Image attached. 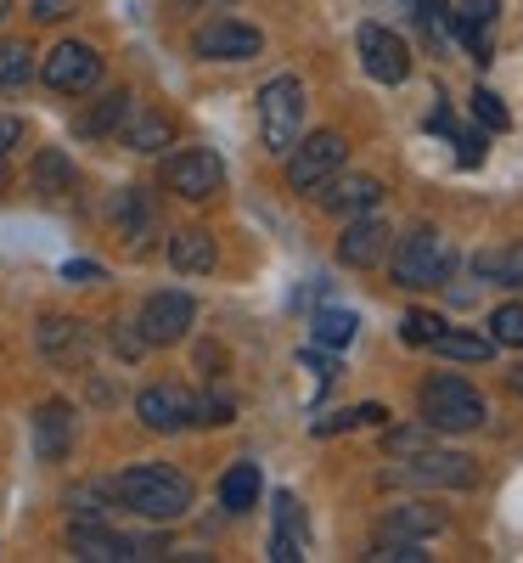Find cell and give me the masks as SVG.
Here are the masks:
<instances>
[{"label": "cell", "mask_w": 523, "mask_h": 563, "mask_svg": "<svg viewBox=\"0 0 523 563\" xmlns=\"http://www.w3.org/2000/svg\"><path fill=\"white\" fill-rule=\"evenodd\" d=\"M108 490H113L130 512L153 519V525H175V519H186V512H192V479L175 474V467H164V462L124 467Z\"/></svg>", "instance_id": "cell-1"}, {"label": "cell", "mask_w": 523, "mask_h": 563, "mask_svg": "<svg viewBox=\"0 0 523 563\" xmlns=\"http://www.w3.org/2000/svg\"><path fill=\"white\" fill-rule=\"evenodd\" d=\"M416 406H422V422L427 429H439V434H467V429H479V422L490 417V406H485V395L472 389L467 378H427L422 389H416Z\"/></svg>", "instance_id": "cell-2"}, {"label": "cell", "mask_w": 523, "mask_h": 563, "mask_svg": "<svg viewBox=\"0 0 523 563\" xmlns=\"http://www.w3.org/2000/svg\"><path fill=\"white\" fill-rule=\"evenodd\" d=\"M450 265H456V249L434 225H416L394 249V282L400 288H439V282H450Z\"/></svg>", "instance_id": "cell-3"}, {"label": "cell", "mask_w": 523, "mask_h": 563, "mask_svg": "<svg viewBox=\"0 0 523 563\" xmlns=\"http://www.w3.org/2000/svg\"><path fill=\"white\" fill-rule=\"evenodd\" d=\"M259 135H265L270 153H288L304 135V85L293 74L265 79V90H259Z\"/></svg>", "instance_id": "cell-4"}, {"label": "cell", "mask_w": 523, "mask_h": 563, "mask_svg": "<svg viewBox=\"0 0 523 563\" xmlns=\"http://www.w3.org/2000/svg\"><path fill=\"white\" fill-rule=\"evenodd\" d=\"M383 479H394V485H427V490H472V485H479V462L461 456V451H439L434 445V451H422V456L389 467Z\"/></svg>", "instance_id": "cell-5"}, {"label": "cell", "mask_w": 523, "mask_h": 563, "mask_svg": "<svg viewBox=\"0 0 523 563\" xmlns=\"http://www.w3.org/2000/svg\"><path fill=\"white\" fill-rule=\"evenodd\" d=\"M349 147H344V135L338 130H315V135H299L293 147H288V186L293 192H315L321 180H332L344 169Z\"/></svg>", "instance_id": "cell-6"}, {"label": "cell", "mask_w": 523, "mask_h": 563, "mask_svg": "<svg viewBox=\"0 0 523 563\" xmlns=\"http://www.w3.org/2000/svg\"><path fill=\"white\" fill-rule=\"evenodd\" d=\"M164 186L175 198H186V203H203V198H214L225 186V164L209 147H180L175 158H164Z\"/></svg>", "instance_id": "cell-7"}, {"label": "cell", "mask_w": 523, "mask_h": 563, "mask_svg": "<svg viewBox=\"0 0 523 563\" xmlns=\"http://www.w3.org/2000/svg\"><path fill=\"white\" fill-rule=\"evenodd\" d=\"M192 321H198V305H192V294L164 288V294H153L147 305H141L135 333L147 339V344H180L186 333H192Z\"/></svg>", "instance_id": "cell-8"}, {"label": "cell", "mask_w": 523, "mask_h": 563, "mask_svg": "<svg viewBox=\"0 0 523 563\" xmlns=\"http://www.w3.org/2000/svg\"><path fill=\"white\" fill-rule=\"evenodd\" d=\"M259 29L254 23H236V18H209L198 34H192V52L209 57V63H248L259 57Z\"/></svg>", "instance_id": "cell-9"}, {"label": "cell", "mask_w": 523, "mask_h": 563, "mask_svg": "<svg viewBox=\"0 0 523 563\" xmlns=\"http://www.w3.org/2000/svg\"><path fill=\"white\" fill-rule=\"evenodd\" d=\"M102 79V57L90 52L85 40H63L52 57H45V85L63 90V97H79V90H90Z\"/></svg>", "instance_id": "cell-10"}, {"label": "cell", "mask_w": 523, "mask_h": 563, "mask_svg": "<svg viewBox=\"0 0 523 563\" xmlns=\"http://www.w3.org/2000/svg\"><path fill=\"white\" fill-rule=\"evenodd\" d=\"M360 57H366V74L383 79V85H405V74H411L405 40L394 29H383V23H366L360 29Z\"/></svg>", "instance_id": "cell-11"}, {"label": "cell", "mask_w": 523, "mask_h": 563, "mask_svg": "<svg viewBox=\"0 0 523 563\" xmlns=\"http://www.w3.org/2000/svg\"><path fill=\"white\" fill-rule=\"evenodd\" d=\"M68 547H74V558H85V563H124V558H147V547L130 541V536H119V530H108L102 519H79V525L68 530Z\"/></svg>", "instance_id": "cell-12"}, {"label": "cell", "mask_w": 523, "mask_h": 563, "mask_svg": "<svg viewBox=\"0 0 523 563\" xmlns=\"http://www.w3.org/2000/svg\"><path fill=\"white\" fill-rule=\"evenodd\" d=\"M135 417L147 422L153 434H180L186 422H192V395L180 384H153V389L135 395Z\"/></svg>", "instance_id": "cell-13"}, {"label": "cell", "mask_w": 523, "mask_h": 563, "mask_svg": "<svg viewBox=\"0 0 523 563\" xmlns=\"http://www.w3.org/2000/svg\"><path fill=\"white\" fill-rule=\"evenodd\" d=\"M321 192V209L326 214H371L377 203H383V180H371V175H332L315 186Z\"/></svg>", "instance_id": "cell-14"}, {"label": "cell", "mask_w": 523, "mask_h": 563, "mask_svg": "<svg viewBox=\"0 0 523 563\" xmlns=\"http://www.w3.org/2000/svg\"><path fill=\"white\" fill-rule=\"evenodd\" d=\"M40 355L57 361V366H85L90 355V327L74 316H45L40 321Z\"/></svg>", "instance_id": "cell-15"}, {"label": "cell", "mask_w": 523, "mask_h": 563, "mask_svg": "<svg viewBox=\"0 0 523 563\" xmlns=\"http://www.w3.org/2000/svg\"><path fill=\"white\" fill-rule=\"evenodd\" d=\"M383 254H389V225L377 220V214H360V220H349V225H344V238H338V260H344L349 271H371Z\"/></svg>", "instance_id": "cell-16"}, {"label": "cell", "mask_w": 523, "mask_h": 563, "mask_svg": "<svg viewBox=\"0 0 523 563\" xmlns=\"http://www.w3.org/2000/svg\"><path fill=\"white\" fill-rule=\"evenodd\" d=\"M496 12H501V0H456V12H450V29L461 34V45L479 63H490V29H496Z\"/></svg>", "instance_id": "cell-17"}, {"label": "cell", "mask_w": 523, "mask_h": 563, "mask_svg": "<svg viewBox=\"0 0 523 563\" xmlns=\"http://www.w3.org/2000/svg\"><path fill=\"white\" fill-rule=\"evenodd\" d=\"M34 451H40V462H63L74 451V406L52 400L34 411Z\"/></svg>", "instance_id": "cell-18"}, {"label": "cell", "mask_w": 523, "mask_h": 563, "mask_svg": "<svg viewBox=\"0 0 523 563\" xmlns=\"http://www.w3.org/2000/svg\"><path fill=\"white\" fill-rule=\"evenodd\" d=\"M214 260L220 254H214V238H209L203 225H186V231H175V238H169V265L180 276H209Z\"/></svg>", "instance_id": "cell-19"}, {"label": "cell", "mask_w": 523, "mask_h": 563, "mask_svg": "<svg viewBox=\"0 0 523 563\" xmlns=\"http://www.w3.org/2000/svg\"><path fill=\"white\" fill-rule=\"evenodd\" d=\"M270 558H276V563L304 558V507H299L288 490L276 496V536H270Z\"/></svg>", "instance_id": "cell-20"}, {"label": "cell", "mask_w": 523, "mask_h": 563, "mask_svg": "<svg viewBox=\"0 0 523 563\" xmlns=\"http://www.w3.org/2000/svg\"><path fill=\"white\" fill-rule=\"evenodd\" d=\"M445 530V512L439 507H422V501H400L383 512V536H405V541H422V536H439Z\"/></svg>", "instance_id": "cell-21"}, {"label": "cell", "mask_w": 523, "mask_h": 563, "mask_svg": "<svg viewBox=\"0 0 523 563\" xmlns=\"http://www.w3.org/2000/svg\"><path fill=\"white\" fill-rule=\"evenodd\" d=\"M434 355L485 366V361L496 355V339H490V333H461V327H439V333H434Z\"/></svg>", "instance_id": "cell-22"}, {"label": "cell", "mask_w": 523, "mask_h": 563, "mask_svg": "<svg viewBox=\"0 0 523 563\" xmlns=\"http://www.w3.org/2000/svg\"><path fill=\"white\" fill-rule=\"evenodd\" d=\"M113 220H119V231L130 243H141L153 231V198L141 192V186H124V192L113 198Z\"/></svg>", "instance_id": "cell-23"}, {"label": "cell", "mask_w": 523, "mask_h": 563, "mask_svg": "<svg viewBox=\"0 0 523 563\" xmlns=\"http://www.w3.org/2000/svg\"><path fill=\"white\" fill-rule=\"evenodd\" d=\"M259 501V467L254 462H231L225 479H220V507L225 512H248Z\"/></svg>", "instance_id": "cell-24"}, {"label": "cell", "mask_w": 523, "mask_h": 563, "mask_svg": "<svg viewBox=\"0 0 523 563\" xmlns=\"http://www.w3.org/2000/svg\"><path fill=\"white\" fill-rule=\"evenodd\" d=\"M135 113V102H130V90H108V97L90 108L85 119H79V135H113L124 119Z\"/></svg>", "instance_id": "cell-25"}, {"label": "cell", "mask_w": 523, "mask_h": 563, "mask_svg": "<svg viewBox=\"0 0 523 563\" xmlns=\"http://www.w3.org/2000/svg\"><path fill=\"white\" fill-rule=\"evenodd\" d=\"M439 445V429H427V422H405V429H383V456L394 462H411L422 451H434Z\"/></svg>", "instance_id": "cell-26"}, {"label": "cell", "mask_w": 523, "mask_h": 563, "mask_svg": "<svg viewBox=\"0 0 523 563\" xmlns=\"http://www.w3.org/2000/svg\"><path fill=\"white\" fill-rule=\"evenodd\" d=\"M355 310H315V321H310V339L321 344V350H349L355 344Z\"/></svg>", "instance_id": "cell-27"}, {"label": "cell", "mask_w": 523, "mask_h": 563, "mask_svg": "<svg viewBox=\"0 0 523 563\" xmlns=\"http://www.w3.org/2000/svg\"><path fill=\"white\" fill-rule=\"evenodd\" d=\"M485 282H501V288H523V243L518 249H501V254H479L472 260Z\"/></svg>", "instance_id": "cell-28"}, {"label": "cell", "mask_w": 523, "mask_h": 563, "mask_svg": "<svg viewBox=\"0 0 523 563\" xmlns=\"http://www.w3.org/2000/svg\"><path fill=\"white\" fill-rule=\"evenodd\" d=\"M124 141H130L135 153H158V147H169V141H175V124H169L164 113H141V119L124 130Z\"/></svg>", "instance_id": "cell-29"}, {"label": "cell", "mask_w": 523, "mask_h": 563, "mask_svg": "<svg viewBox=\"0 0 523 563\" xmlns=\"http://www.w3.org/2000/svg\"><path fill=\"white\" fill-rule=\"evenodd\" d=\"M34 74V52L23 40H0V90H12V85H29Z\"/></svg>", "instance_id": "cell-30"}, {"label": "cell", "mask_w": 523, "mask_h": 563, "mask_svg": "<svg viewBox=\"0 0 523 563\" xmlns=\"http://www.w3.org/2000/svg\"><path fill=\"white\" fill-rule=\"evenodd\" d=\"M34 186H40V192H68V186H74V164L57 147H45L34 158Z\"/></svg>", "instance_id": "cell-31"}, {"label": "cell", "mask_w": 523, "mask_h": 563, "mask_svg": "<svg viewBox=\"0 0 523 563\" xmlns=\"http://www.w3.org/2000/svg\"><path fill=\"white\" fill-rule=\"evenodd\" d=\"M366 558H371V563H422L427 552H422L416 541H405V536H383V541H377Z\"/></svg>", "instance_id": "cell-32"}, {"label": "cell", "mask_w": 523, "mask_h": 563, "mask_svg": "<svg viewBox=\"0 0 523 563\" xmlns=\"http://www.w3.org/2000/svg\"><path fill=\"white\" fill-rule=\"evenodd\" d=\"M490 339H496V344H512V350L523 344V305H501V310L490 316Z\"/></svg>", "instance_id": "cell-33"}, {"label": "cell", "mask_w": 523, "mask_h": 563, "mask_svg": "<svg viewBox=\"0 0 523 563\" xmlns=\"http://www.w3.org/2000/svg\"><path fill=\"white\" fill-rule=\"evenodd\" d=\"M231 417H236L231 395H203V400H192V422H203V429H225Z\"/></svg>", "instance_id": "cell-34"}, {"label": "cell", "mask_w": 523, "mask_h": 563, "mask_svg": "<svg viewBox=\"0 0 523 563\" xmlns=\"http://www.w3.org/2000/svg\"><path fill=\"white\" fill-rule=\"evenodd\" d=\"M472 119H485L490 130H512V113L501 108V97H496V90H472Z\"/></svg>", "instance_id": "cell-35"}, {"label": "cell", "mask_w": 523, "mask_h": 563, "mask_svg": "<svg viewBox=\"0 0 523 563\" xmlns=\"http://www.w3.org/2000/svg\"><path fill=\"white\" fill-rule=\"evenodd\" d=\"M439 316H427V310H411L405 316V344H434V333H439Z\"/></svg>", "instance_id": "cell-36"}, {"label": "cell", "mask_w": 523, "mask_h": 563, "mask_svg": "<svg viewBox=\"0 0 523 563\" xmlns=\"http://www.w3.org/2000/svg\"><path fill=\"white\" fill-rule=\"evenodd\" d=\"M456 147H461V153H456L461 169H479V164H485V135H456Z\"/></svg>", "instance_id": "cell-37"}, {"label": "cell", "mask_w": 523, "mask_h": 563, "mask_svg": "<svg viewBox=\"0 0 523 563\" xmlns=\"http://www.w3.org/2000/svg\"><path fill=\"white\" fill-rule=\"evenodd\" d=\"M74 7H79V0H34V18L40 23H63Z\"/></svg>", "instance_id": "cell-38"}, {"label": "cell", "mask_w": 523, "mask_h": 563, "mask_svg": "<svg viewBox=\"0 0 523 563\" xmlns=\"http://www.w3.org/2000/svg\"><path fill=\"white\" fill-rule=\"evenodd\" d=\"M338 429H360V411H332L315 422V434H338Z\"/></svg>", "instance_id": "cell-39"}, {"label": "cell", "mask_w": 523, "mask_h": 563, "mask_svg": "<svg viewBox=\"0 0 523 563\" xmlns=\"http://www.w3.org/2000/svg\"><path fill=\"white\" fill-rule=\"evenodd\" d=\"M63 276H68V282H102V265H90V260H68V265H63Z\"/></svg>", "instance_id": "cell-40"}, {"label": "cell", "mask_w": 523, "mask_h": 563, "mask_svg": "<svg viewBox=\"0 0 523 563\" xmlns=\"http://www.w3.org/2000/svg\"><path fill=\"white\" fill-rule=\"evenodd\" d=\"M18 141H23V124H18V119H7V113H0V158H7V153L18 147Z\"/></svg>", "instance_id": "cell-41"}, {"label": "cell", "mask_w": 523, "mask_h": 563, "mask_svg": "<svg viewBox=\"0 0 523 563\" xmlns=\"http://www.w3.org/2000/svg\"><path fill=\"white\" fill-rule=\"evenodd\" d=\"M360 411V422H389V411L383 406H355Z\"/></svg>", "instance_id": "cell-42"}, {"label": "cell", "mask_w": 523, "mask_h": 563, "mask_svg": "<svg viewBox=\"0 0 523 563\" xmlns=\"http://www.w3.org/2000/svg\"><path fill=\"white\" fill-rule=\"evenodd\" d=\"M512 395H518V400H523V366H518V372H512Z\"/></svg>", "instance_id": "cell-43"}, {"label": "cell", "mask_w": 523, "mask_h": 563, "mask_svg": "<svg viewBox=\"0 0 523 563\" xmlns=\"http://www.w3.org/2000/svg\"><path fill=\"white\" fill-rule=\"evenodd\" d=\"M7 12H12V0H0V18H7Z\"/></svg>", "instance_id": "cell-44"}]
</instances>
